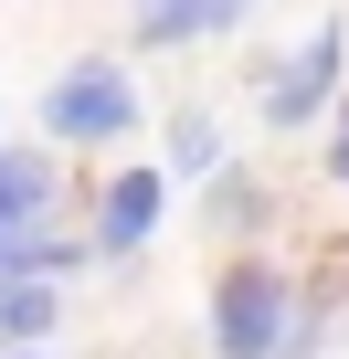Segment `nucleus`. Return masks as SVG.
Here are the masks:
<instances>
[{
  "label": "nucleus",
  "mask_w": 349,
  "mask_h": 359,
  "mask_svg": "<svg viewBox=\"0 0 349 359\" xmlns=\"http://www.w3.org/2000/svg\"><path fill=\"white\" fill-rule=\"evenodd\" d=\"M127 127H138V85H127L117 53H85V64L53 74V95H43V137H64V148H106V137H127Z\"/></svg>",
  "instance_id": "nucleus-1"
},
{
  "label": "nucleus",
  "mask_w": 349,
  "mask_h": 359,
  "mask_svg": "<svg viewBox=\"0 0 349 359\" xmlns=\"http://www.w3.org/2000/svg\"><path fill=\"white\" fill-rule=\"evenodd\" d=\"M296 338H307V317H296V296H286L275 264H233V275L212 285V348L265 359V348H296Z\"/></svg>",
  "instance_id": "nucleus-2"
},
{
  "label": "nucleus",
  "mask_w": 349,
  "mask_h": 359,
  "mask_svg": "<svg viewBox=\"0 0 349 359\" xmlns=\"http://www.w3.org/2000/svg\"><path fill=\"white\" fill-rule=\"evenodd\" d=\"M338 74H349V22H317V32L286 53V74L265 85V127H275V137L317 127V116L338 106Z\"/></svg>",
  "instance_id": "nucleus-3"
},
{
  "label": "nucleus",
  "mask_w": 349,
  "mask_h": 359,
  "mask_svg": "<svg viewBox=\"0 0 349 359\" xmlns=\"http://www.w3.org/2000/svg\"><path fill=\"white\" fill-rule=\"evenodd\" d=\"M169 212V169H117L96 191V254H138Z\"/></svg>",
  "instance_id": "nucleus-4"
},
{
  "label": "nucleus",
  "mask_w": 349,
  "mask_h": 359,
  "mask_svg": "<svg viewBox=\"0 0 349 359\" xmlns=\"http://www.w3.org/2000/svg\"><path fill=\"white\" fill-rule=\"evenodd\" d=\"M244 11L254 0H127V22H138L148 53L159 43H223V32H244Z\"/></svg>",
  "instance_id": "nucleus-5"
},
{
  "label": "nucleus",
  "mask_w": 349,
  "mask_h": 359,
  "mask_svg": "<svg viewBox=\"0 0 349 359\" xmlns=\"http://www.w3.org/2000/svg\"><path fill=\"white\" fill-rule=\"evenodd\" d=\"M53 327H64L53 275H0V348H43Z\"/></svg>",
  "instance_id": "nucleus-6"
},
{
  "label": "nucleus",
  "mask_w": 349,
  "mask_h": 359,
  "mask_svg": "<svg viewBox=\"0 0 349 359\" xmlns=\"http://www.w3.org/2000/svg\"><path fill=\"white\" fill-rule=\"evenodd\" d=\"M53 158L43 148H0V222H53Z\"/></svg>",
  "instance_id": "nucleus-7"
},
{
  "label": "nucleus",
  "mask_w": 349,
  "mask_h": 359,
  "mask_svg": "<svg viewBox=\"0 0 349 359\" xmlns=\"http://www.w3.org/2000/svg\"><path fill=\"white\" fill-rule=\"evenodd\" d=\"M223 169V127L212 116H180V127H169V180H212Z\"/></svg>",
  "instance_id": "nucleus-8"
},
{
  "label": "nucleus",
  "mask_w": 349,
  "mask_h": 359,
  "mask_svg": "<svg viewBox=\"0 0 349 359\" xmlns=\"http://www.w3.org/2000/svg\"><path fill=\"white\" fill-rule=\"evenodd\" d=\"M212 180H223V169H212ZM212 222H223V233H254V222H265V191L223 180V191H212Z\"/></svg>",
  "instance_id": "nucleus-9"
},
{
  "label": "nucleus",
  "mask_w": 349,
  "mask_h": 359,
  "mask_svg": "<svg viewBox=\"0 0 349 359\" xmlns=\"http://www.w3.org/2000/svg\"><path fill=\"white\" fill-rule=\"evenodd\" d=\"M328 180L349 191V85H338V116H328Z\"/></svg>",
  "instance_id": "nucleus-10"
}]
</instances>
